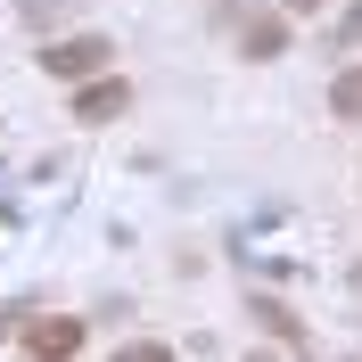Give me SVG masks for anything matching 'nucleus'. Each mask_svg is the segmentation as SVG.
I'll list each match as a JSON object with an SVG mask.
<instances>
[{
    "label": "nucleus",
    "instance_id": "4",
    "mask_svg": "<svg viewBox=\"0 0 362 362\" xmlns=\"http://www.w3.org/2000/svg\"><path fill=\"white\" fill-rule=\"evenodd\" d=\"M239 49H247V58H280V49H288V25L280 17H247V42Z\"/></svg>",
    "mask_w": 362,
    "mask_h": 362
},
{
    "label": "nucleus",
    "instance_id": "3",
    "mask_svg": "<svg viewBox=\"0 0 362 362\" xmlns=\"http://www.w3.org/2000/svg\"><path fill=\"white\" fill-rule=\"evenodd\" d=\"M74 346H83V321H25V354L33 362H74Z\"/></svg>",
    "mask_w": 362,
    "mask_h": 362
},
{
    "label": "nucleus",
    "instance_id": "9",
    "mask_svg": "<svg viewBox=\"0 0 362 362\" xmlns=\"http://www.w3.org/2000/svg\"><path fill=\"white\" fill-rule=\"evenodd\" d=\"M247 362H272V354H247Z\"/></svg>",
    "mask_w": 362,
    "mask_h": 362
},
{
    "label": "nucleus",
    "instance_id": "6",
    "mask_svg": "<svg viewBox=\"0 0 362 362\" xmlns=\"http://www.w3.org/2000/svg\"><path fill=\"white\" fill-rule=\"evenodd\" d=\"M115 362H173V354H165V346H148V338H140V346H124V354H115Z\"/></svg>",
    "mask_w": 362,
    "mask_h": 362
},
{
    "label": "nucleus",
    "instance_id": "2",
    "mask_svg": "<svg viewBox=\"0 0 362 362\" xmlns=\"http://www.w3.org/2000/svg\"><path fill=\"white\" fill-rule=\"evenodd\" d=\"M132 107V83H124V74H90L83 90H74V115H83V124H107V115H124Z\"/></svg>",
    "mask_w": 362,
    "mask_h": 362
},
{
    "label": "nucleus",
    "instance_id": "1",
    "mask_svg": "<svg viewBox=\"0 0 362 362\" xmlns=\"http://www.w3.org/2000/svg\"><path fill=\"white\" fill-rule=\"evenodd\" d=\"M115 49L99 42V33H74V42H42V74H58V83H90V74H107Z\"/></svg>",
    "mask_w": 362,
    "mask_h": 362
},
{
    "label": "nucleus",
    "instance_id": "8",
    "mask_svg": "<svg viewBox=\"0 0 362 362\" xmlns=\"http://www.w3.org/2000/svg\"><path fill=\"white\" fill-rule=\"evenodd\" d=\"M280 8H321V0H280Z\"/></svg>",
    "mask_w": 362,
    "mask_h": 362
},
{
    "label": "nucleus",
    "instance_id": "10",
    "mask_svg": "<svg viewBox=\"0 0 362 362\" xmlns=\"http://www.w3.org/2000/svg\"><path fill=\"white\" fill-rule=\"evenodd\" d=\"M354 280H362V272H354Z\"/></svg>",
    "mask_w": 362,
    "mask_h": 362
},
{
    "label": "nucleus",
    "instance_id": "5",
    "mask_svg": "<svg viewBox=\"0 0 362 362\" xmlns=\"http://www.w3.org/2000/svg\"><path fill=\"white\" fill-rule=\"evenodd\" d=\"M329 107H338L346 124H362V66H346L338 83H329Z\"/></svg>",
    "mask_w": 362,
    "mask_h": 362
},
{
    "label": "nucleus",
    "instance_id": "7",
    "mask_svg": "<svg viewBox=\"0 0 362 362\" xmlns=\"http://www.w3.org/2000/svg\"><path fill=\"white\" fill-rule=\"evenodd\" d=\"M338 42H346V49H362V8H346V17H338Z\"/></svg>",
    "mask_w": 362,
    "mask_h": 362
}]
</instances>
